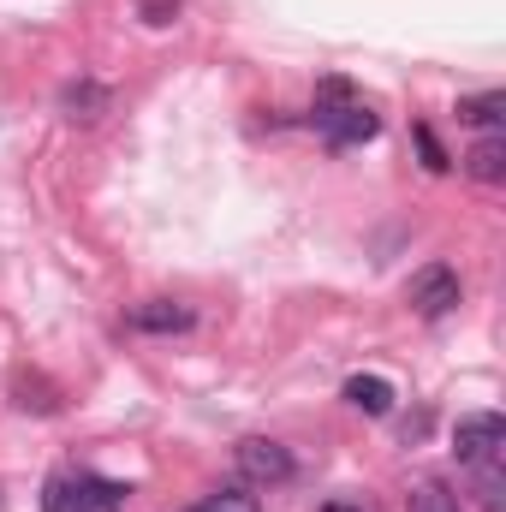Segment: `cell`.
Segmentation results:
<instances>
[{
	"label": "cell",
	"mask_w": 506,
	"mask_h": 512,
	"mask_svg": "<svg viewBox=\"0 0 506 512\" xmlns=\"http://www.w3.org/2000/svg\"><path fill=\"white\" fill-rule=\"evenodd\" d=\"M310 120H316V131H322L334 149L370 143V137L381 131V120L358 102V96H352V84H340V78H328V84L316 90V114H310Z\"/></svg>",
	"instance_id": "cell-1"
},
{
	"label": "cell",
	"mask_w": 506,
	"mask_h": 512,
	"mask_svg": "<svg viewBox=\"0 0 506 512\" xmlns=\"http://www.w3.org/2000/svg\"><path fill=\"white\" fill-rule=\"evenodd\" d=\"M126 507V483L96 477V471H60L42 489V512H120Z\"/></svg>",
	"instance_id": "cell-2"
},
{
	"label": "cell",
	"mask_w": 506,
	"mask_h": 512,
	"mask_svg": "<svg viewBox=\"0 0 506 512\" xmlns=\"http://www.w3.org/2000/svg\"><path fill=\"white\" fill-rule=\"evenodd\" d=\"M233 465H239V477H245L251 489H268V483H286V477H292V453H286L280 441H268V435H245V441L233 447Z\"/></svg>",
	"instance_id": "cell-3"
},
{
	"label": "cell",
	"mask_w": 506,
	"mask_h": 512,
	"mask_svg": "<svg viewBox=\"0 0 506 512\" xmlns=\"http://www.w3.org/2000/svg\"><path fill=\"white\" fill-rule=\"evenodd\" d=\"M405 298H411V310L417 316H447L453 304H459V274L447 268V262H429V268H417L411 280H405Z\"/></svg>",
	"instance_id": "cell-4"
},
{
	"label": "cell",
	"mask_w": 506,
	"mask_h": 512,
	"mask_svg": "<svg viewBox=\"0 0 506 512\" xmlns=\"http://www.w3.org/2000/svg\"><path fill=\"white\" fill-rule=\"evenodd\" d=\"M501 435L506 423L495 411H471V417H459V429H453V453H459V465H483V459H495L501 453Z\"/></svg>",
	"instance_id": "cell-5"
},
{
	"label": "cell",
	"mask_w": 506,
	"mask_h": 512,
	"mask_svg": "<svg viewBox=\"0 0 506 512\" xmlns=\"http://www.w3.org/2000/svg\"><path fill=\"white\" fill-rule=\"evenodd\" d=\"M191 322H197V316H191L185 304H173V298H143L126 316V328H137V334H185Z\"/></svg>",
	"instance_id": "cell-6"
},
{
	"label": "cell",
	"mask_w": 506,
	"mask_h": 512,
	"mask_svg": "<svg viewBox=\"0 0 506 512\" xmlns=\"http://www.w3.org/2000/svg\"><path fill=\"white\" fill-rule=\"evenodd\" d=\"M465 173H471V179H483V185H501V179H506V137L489 131V137L465 155Z\"/></svg>",
	"instance_id": "cell-7"
},
{
	"label": "cell",
	"mask_w": 506,
	"mask_h": 512,
	"mask_svg": "<svg viewBox=\"0 0 506 512\" xmlns=\"http://www.w3.org/2000/svg\"><path fill=\"white\" fill-rule=\"evenodd\" d=\"M346 399H352L364 417H387V411H393V382H387V376H352V382H346Z\"/></svg>",
	"instance_id": "cell-8"
},
{
	"label": "cell",
	"mask_w": 506,
	"mask_h": 512,
	"mask_svg": "<svg viewBox=\"0 0 506 512\" xmlns=\"http://www.w3.org/2000/svg\"><path fill=\"white\" fill-rule=\"evenodd\" d=\"M191 512H262V501L251 495V483H221V489H209Z\"/></svg>",
	"instance_id": "cell-9"
},
{
	"label": "cell",
	"mask_w": 506,
	"mask_h": 512,
	"mask_svg": "<svg viewBox=\"0 0 506 512\" xmlns=\"http://www.w3.org/2000/svg\"><path fill=\"white\" fill-rule=\"evenodd\" d=\"M405 512H465V507H459V495H453V489H447L441 477H423V483L411 489Z\"/></svg>",
	"instance_id": "cell-10"
},
{
	"label": "cell",
	"mask_w": 506,
	"mask_h": 512,
	"mask_svg": "<svg viewBox=\"0 0 506 512\" xmlns=\"http://www.w3.org/2000/svg\"><path fill=\"white\" fill-rule=\"evenodd\" d=\"M501 114H506V96H465L459 102L465 126H501Z\"/></svg>",
	"instance_id": "cell-11"
},
{
	"label": "cell",
	"mask_w": 506,
	"mask_h": 512,
	"mask_svg": "<svg viewBox=\"0 0 506 512\" xmlns=\"http://www.w3.org/2000/svg\"><path fill=\"white\" fill-rule=\"evenodd\" d=\"M477 501H483V512H501V453L477 465Z\"/></svg>",
	"instance_id": "cell-12"
},
{
	"label": "cell",
	"mask_w": 506,
	"mask_h": 512,
	"mask_svg": "<svg viewBox=\"0 0 506 512\" xmlns=\"http://www.w3.org/2000/svg\"><path fill=\"white\" fill-rule=\"evenodd\" d=\"M417 143H423V155H429V173H447V155H441L435 131H429V126H417Z\"/></svg>",
	"instance_id": "cell-13"
},
{
	"label": "cell",
	"mask_w": 506,
	"mask_h": 512,
	"mask_svg": "<svg viewBox=\"0 0 506 512\" xmlns=\"http://www.w3.org/2000/svg\"><path fill=\"white\" fill-rule=\"evenodd\" d=\"M322 512H364V507H352V501H328Z\"/></svg>",
	"instance_id": "cell-14"
}]
</instances>
